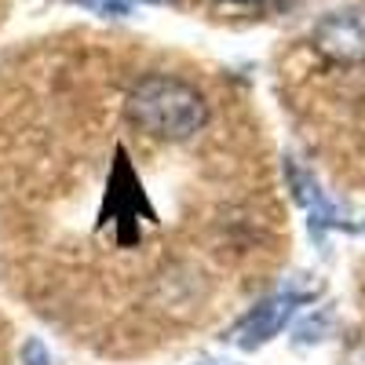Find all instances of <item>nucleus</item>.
<instances>
[{
	"label": "nucleus",
	"instance_id": "f257e3e1",
	"mask_svg": "<svg viewBox=\"0 0 365 365\" xmlns=\"http://www.w3.org/2000/svg\"><path fill=\"white\" fill-rule=\"evenodd\" d=\"M216 103L168 66L48 96H0V270L73 340L143 354L216 314L249 223L208 201Z\"/></svg>",
	"mask_w": 365,
	"mask_h": 365
},
{
	"label": "nucleus",
	"instance_id": "f03ea898",
	"mask_svg": "<svg viewBox=\"0 0 365 365\" xmlns=\"http://www.w3.org/2000/svg\"><path fill=\"white\" fill-rule=\"evenodd\" d=\"M311 44L332 66H361L365 63V4H347L322 15L311 34Z\"/></svg>",
	"mask_w": 365,
	"mask_h": 365
},
{
	"label": "nucleus",
	"instance_id": "7ed1b4c3",
	"mask_svg": "<svg viewBox=\"0 0 365 365\" xmlns=\"http://www.w3.org/2000/svg\"><path fill=\"white\" fill-rule=\"evenodd\" d=\"M292 303H296L292 296H278V299H267V303H259V307H252L245 318L237 322L234 340L245 344V347H256V344L270 340L274 332L285 325V318L292 314Z\"/></svg>",
	"mask_w": 365,
	"mask_h": 365
},
{
	"label": "nucleus",
	"instance_id": "20e7f679",
	"mask_svg": "<svg viewBox=\"0 0 365 365\" xmlns=\"http://www.w3.org/2000/svg\"><path fill=\"white\" fill-rule=\"evenodd\" d=\"M77 4L96 11V15H132V8L139 0H77Z\"/></svg>",
	"mask_w": 365,
	"mask_h": 365
},
{
	"label": "nucleus",
	"instance_id": "39448f33",
	"mask_svg": "<svg viewBox=\"0 0 365 365\" xmlns=\"http://www.w3.org/2000/svg\"><path fill=\"white\" fill-rule=\"evenodd\" d=\"M354 365H365V344H361V351H358V358H354Z\"/></svg>",
	"mask_w": 365,
	"mask_h": 365
},
{
	"label": "nucleus",
	"instance_id": "423d86ee",
	"mask_svg": "<svg viewBox=\"0 0 365 365\" xmlns=\"http://www.w3.org/2000/svg\"><path fill=\"white\" fill-rule=\"evenodd\" d=\"M230 4H259V0H230Z\"/></svg>",
	"mask_w": 365,
	"mask_h": 365
}]
</instances>
